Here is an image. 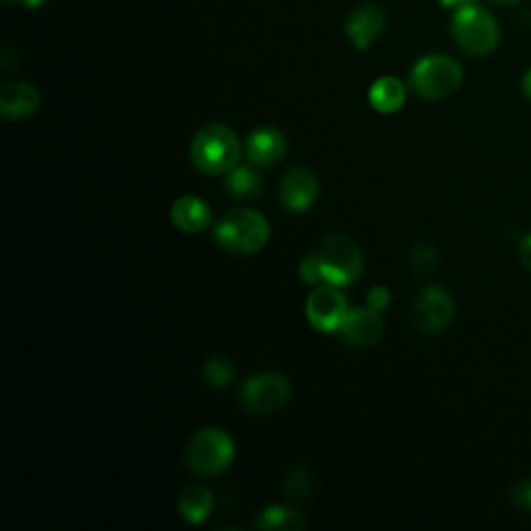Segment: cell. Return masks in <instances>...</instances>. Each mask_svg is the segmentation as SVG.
Returning a JSON list of instances; mask_svg holds the SVG:
<instances>
[{
    "instance_id": "6da1fadb",
    "label": "cell",
    "mask_w": 531,
    "mask_h": 531,
    "mask_svg": "<svg viewBox=\"0 0 531 531\" xmlns=\"http://www.w3.org/2000/svg\"><path fill=\"white\" fill-rule=\"evenodd\" d=\"M241 144L235 131L222 123L206 125L191 144L195 169L206 175H227L241 160Z\"/></svg>"
},
{
    "instance_id": "7a4b0ae2",
    "label": "cell",
    "mask_w": 531,
    "mask_h": 531,
    "mask_svg": "<svg viewBox=\"0 0 531 531\" xmlns=\"http://www.w3.org/2000/svg\"><path fill=\"white\" fill-rule=\"evenodd\" d=\"M216 243L231 254H258L270 239L268 220L256 210H233L220 218L214 231Z\"/></svg>"
},
{
    "instance_id": "3957f363",
    "label": "cell",
    "mask_w": 531,
    "mask_h": 531,
    "mask_svg": "<svg viewBox=\"0 0 531 531\" xmlns=\"http://www.w3.org/2000/svg\"><path fill=\"white\" fill-rule=\"evenodd\" d=\"M316 258L322 272V285L328 287H349L363 270L361 249L347 235H328L320 243Z\"/></svg>"
},
{
    "instance_id": "277c9868",
    "label": "cell",
    "mask_w": 531,
    "mask_h": 531,
    "mask_svg": "<svg viewBox=\"0 0 531 531\" xmlns=\"http://www.w3.org/2000/svg\"><path fill=\"white\" fill-rule=\"evenodd\" d=\"M463 83L461 65L446 57V54H432L417 61L411 71L413 90L428 100H442L453 96Z\"/></svg>"
},
{
    "instance_id": "5b68a950",
    "label": "cell",
    "mask_w": 531,
    "mask_h": 531,
    "mask_svg": "<svg viewBox=\"0 0 531 531\" xmlns=\"http://www.w3.org/2000/svg\"><path fill=\"white\" fill-rule=\"evenodd\" d=\"M453 38L455 42L473 57H488L498 46L500 30L496 19L478 5H467L457 9L453 17Z\"/></svg>"
},
{
    "instance_id": "8992f818",
    "label": "cell",
    "mask_w": 531,
    "mask_h": 531,
    "mask_svg": "<svg viewBox=\"0 0 531 531\" xmlns=\"http://www.w3.org/2000/svg\"><path fill=\"white\" fill-rule=\"evenodd\" d=\"M235 457V442L231 436L216 428H206L195 434L185 451L187 465L200 475H216L225 471Z\"/></svg>"
},
{
    "instance_id": "52a82bcc",
    "label": "cell",
    "mask_w": 531,
    "mask_h": 531,
    "mask_svg": "<svg viewBox=\"0 0 531 531\" xmlns=\"http://www.w3.org/2000/svg\"><path fill=\"white\" fill-rule=\"evenodd\" d=\"M291 399V384L283 374H258L241 388V403L256 415H272L281 411Z\"/></svg>"
},
{
    "instance_id": "ba28073f",
    "label": "cell",
    "mask_w": 531,
    "mask_h": 531,
    "mask_svg": "<svg viewBox=\"0 0 531 531\" xmlns=\"http://www.w3.org/2000/svg\"><path fill=\"white\" fill-rule=\"evenodd\" d=\"M455 316L453 297L442 287H426L419 293L413 310V324L422 334H438Z\"/></svg>"
},
{
    "instance_id": "9c48e42d",
    "label": "cell",
    "mask_w": 531,
    "mask_h": 531,
    "mask_svg": "<svg viewBox=\"0 0 531 531\" xmlns=\"http://www.w3.org/2000/svg\"><path fill=\"white\" fill-rule=\"evenodd\" d=\"M305 314L310 324L320 332L339 330L345 316L349 314V305L341 289L337 287H316L314 293L307 297Z\"/></svg>"
},
{
    "instance_id": "30bf717a",
    "label": "cell",
    "mask_w": 531,
    "mask_h": 531,
    "mask_svg": "<svg viewBox=\"0 0 531 531\" xmlns=\"http://www.w3.org/2000/svg\"><path fill=\"white\" fill-rule=\"evenodd\" d=\"M318 191V177L305 166H293L281 179V185H278L281 202L291 212H305L307 208H312V204L318 200Z\"/></svg>"
},
{
    "instance_id": "8fae6325",
    "label": "cell",
    "mask_w": 531,
    "mask_h": 531,
    "mask_svg": "<svg viewBox=\"0 0 531 531\" xmlns=\"http://www.w3.org/2000/svg\"><path fill=\"white\" fill-rule=\"evenodd\" d=\"M339 332L353 347H372L382 337L384 322L370 307H359V310H349Z\"/></svg>"
},
{
    "instance_id": "7c38bea8",
    "label": "cell",
    "mask_w": 531,
    "mask_h": 531,
    "mask_svg": "<svg viewBox=\"0 0 531 531\" xmlns=\"http://www.w3.org/2000/svg\"><path fill=\"white\" fill-rule=\"evenodd\" d=\"M243 150L251 164L270 166L287 154V137L274 127H260L249 133Z\"/></svg>"
},
{
    "instance_id": "4fadbf2b",
    "label": "cell",
    "mask_w": 531,
    "mask_h": 531,
    "mask_svg": "<svg viewBox=\"0 0 531 531\" xmlns=\"http://www.w3.org/2000/svg\"><path fill=\"white\" fill-rule=\"evenodd\" d=\"M40 106V92L25 81H9L0 88V113L9 121L34 115Z\"/></svg>"
},
{
    "instance_id": "5bb4252c",
    "label": "cell",
    "mask_w": 531,
    "mask_h": 531,
    "mask_svg": "<svg viewBox=\"0 0 531 531\" xmlns=\"http://www.w3.org/2000/svg\"><path fill=\"white\" fill-rule=\"evenodd\" d=\"M384 25L386 17L382 9L374 5L359 7L347 21V36L351 38L355 48L366 50L380 38V34L384 32Z\"/></svg>"
},
{
    "instance_id": "9a60e30c",
    "label": "cell",
    "mask_w": 531,
    "mask_h": 531,
    "mask_svg": "<svg viewBox=\"0 0 531 531\" xmlns=\"http://www.w3.org/2000/svg\"><path fill=\"white\" fill-rule=\"evenodd\" d=\"M171 218L179 231L195 235L210 227L212 210L202 198H195V195H183V198H179L173 204Z\"/></svg>"
},
{
    "instance_id": "2e32d148",
    "label": "cell",
    "mask_w": 531,
    "mask_h": 531,
    "mask_svg": "<svg viewBox=\"0 0 531 531\" xmlns=\"http://www.w3.org/2000/svg\"><path fill=\"white\" fill-rule=\"evenodd\" d=\"M407 100V90L395 77L378 79L370 90V104L382 115H393L403 108Z\"/></svg>"
},
{
    "instance_id": "e0dca14e",
    "label": "cell",
    "mask_w": 531,
    "mask_h": 531,
    "mask_svg": "<svg viewBox=\"0 0 531 531\" xmlns=\"http://www.w3.org/2000/svg\"><path fill=\"white\" fill-rule=\"evenodd\" d=\"M212 507H214V498H212V492L206 488V486H189L181 498H179V513L185 521L198 525V523H204L210 513H212Z\"/></svg>"
},
{
    "instance_id": "ac0fdd59",
    "label": "cell",
    "mask_w": 531,
    "mask_h": 531,
    "mask_svg": "<svg viewBox=\"0 0 531 531\" xmlns=\"http://www.w3.org/2000/svg\"><path fill=\"white\" fill-rule=\"evenodd\" d=\"M262 177L251 169V166H241L237 164L235 169L227 173L225 179V189L231 198L237 200H254L262 193Z\"/></svg>"
},
{
    "instance_id": "d6986e66",
    "label": "cell",
    "mask_w": 531,
    "mask_h": 531,
    "mask_svg": "<svg viewBox=\"0 0 531 531\" xmlns=\"http://www.w3.org/2000/svg\"><path fill=\"white\" fill-rule=\"evenodd\" d=\"M258 527L266 531H301L305 527V521L297 511H291L287 507H270L260 515Z\"/></svg>"
},
{
    "instance_id": "ffe728a7",
    "label": "cell",
    "mask_w": 531,
    "mask_h": 531,
    "mask_svg": "<svg viewBox=\"0 0 531 531\" xmlns=\"http://www.w3.org/2000/svg\"><path fill=\"white\" fill-rule=\"evenodd\" d=\"M202 376L208 386L222 388V386H227L231 378L235 376V368H233V363L225 357H212L204 366Z\"/></svg>"
},
{
    "instance_id": "44dd1931",
    "label": "cell",
    "mask_w": 531,
    "mask_h": 531,
    "mask_svg": "<svg viewBox=\"0 0 531 531\" xmlns=\"http://www.w3.org/2000/svg\"><path fill=\"white\" fill-rule=\"evenodd\" d=\"M438 251L434 245H428V243H417L411 254H409V262H411V268L417 272V274H432L436 268H438Z\"/></svg>"
},
{
    "instance_id": "7402d4cb",
    "label": "cell",
    "mask_w": 531,
    "mask_h": 531,
    "mask_svg": "<svg viewBox=\"0 0 531 531\" xmlns=\"http://www.w3.org/2000/svg\"><path fill=\"white\" fill-rule=\"evenodd\" d=\"M314 484H312V475L310 471H307L305 467H295L289 471L287 480H285V492L291 496V498H305L307 494L312 492Z\"/></svg>"
},
{
    "instance_id": "603a6c76",
    "label": "cell",
    "mask_w": 531,
    "mask_h": 531,
    "mask_svg": "<svg viewBox=\"0 0 531 531\" xmlns=\"http://www.w3.org/2000/svg\"><path fill=\"white\" fill-rule=\"evenodd\" d=\"M511 498L521 511L531 513V480H519L511 490Z\"/></svg>"
},
{
    "instance_id": "cb8c5ba5",
    "label": "cell",
    "mask_w": 531,
    "mask_h": 531,
    "mask_svg": "<svg viewBox=\"0 0 531 531\" xmlns=\"http://www.w3.org/2000/svg\"><path fill=\"white\" fill-rule=\"evenodd\" d=\"M390 305V291L386 287H374L370 293H368V307L374 312H384L386 307Z\"/></svg>"
},
{
    "instance_id": "d4e9b609",
    "label": "cell",
    "mask_w": 531,
    "mask_h": 531,
    "mask_svg": "<svg viewBox=\"0 0 531 531\" xmlns=\"http://www.w3.org/2000/svg\"><path fill=\"white\" fill-rule=\"evenodd\" d=\"M519 256H521V262L531 270V233H527V235L521 239Z\"/></svg>"
},
{
    "instance_id": "484cf974",
    "label": "cell",
    "mask_w": 531,
    "mask_h": 531,
    "mask_svg": "<svg viewBox=\"0 0 531 531\" xmlns=\"http://www.w3.org/2000/svg\"><path fill=\"white\" fill-rule=\"evenodd\" d=\"M440 3L446 7V9H463L467 5H473V0H440Z\"/></svg>"
},
{
    "instance_id": "4316f807",
    "label": "cell",
    "mask_w": 531,
    "mask_h": 531,
    "mask_svg": "<svg viewBox=\"0 0 531 531\" xmlns=\"http://www.w3.org/2000/svg\"><path fill=\"white\" fill-rule=\"evenodd\" d=\"M523 92H525V96L531 100V69L525 73V77H523Z\"/></svg>"
},
{
    "instance_id": "83f0119b",
    "label": "cell",
    "mask_w": 531,
    "mask_h": 531,
    "mask_svg": "<svg viewBox=\"0 0 531 531\" xmlns=\"http://www.w3.org/2000/svg\"><path fill=\"white\" fill-rule=\"evenodd\" d=\"M7 3H9V0H7ZM19 3H23L27 9H38L44 3V0H19Z\"/></svg>"
},
{
    "instance_id": "f1b7e54d",
    "label": "cell",
    "mask_w": 531,
    "mask_h": 531,
    "mask_svg": "<svg viewBox=\"0 0 531 531\" xmlns=\"http://www.w3.org/2000/svg\"><path fill=\"white\" fill-rule=\"evenodd\" d=\"M492 3H496V5H515V3H519V0H492Z\"/></svg>"
}]
</instances>
